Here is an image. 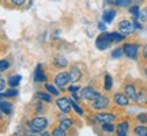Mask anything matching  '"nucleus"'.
Wrapping results in <instances>:
<instances>
[{"label": "nucleus", "instance_id": "c9c22d12", "mask_svg": "<svg viewBox=\"0 0 147 136\" xmlns=\"http://www.w3.org/2000/svg\"><path fill=\"white\" fill-rule=\"evenodd\" d=\"M139 19H140L142 22H147V7L142 11V12H140V16H139Z\"/></svg>", "mask_w": 147, "mask_h": 136}, {"label": "nucleus", "instance_id": "2f4dec72", "mask_svg": "<svg viewBox=\"0 0 147 136\" xmlns=\"http://www.w3.org/2000/svg\"><path fill=\"white\" fill-rule=\"evenodd\" d=\"M101 127H102V129L106 132H113L115 131V127L112 125V123H105V124H101Z\"/></svg>", "mask_w": 147, "mask_h": 136}, {"label": "nucleus", "instance_id": "423d86ee", "mask_svg": "<svg viewBox=\"0 0 147 136\" xmlns=\"http://www.w3.org/2000/svg\"><path fill=\"white\" fill-rule=\"evenodd\" d=\"M71 82V75L68 72H60L56 75V78H55V84L59 86V87H61L63 89L64 86L67 83Z\"/></svg>", "mask_w": 147, "mask_h": 136}, {"label": "nucleus", "instance_id": "79ce46f5", "mask_svg": "<svg viewBox=\"0 0 147 136\" xmlns=\"http://www.w3.org/2000/svg\"><path fill=\"white\" fill-rule=\"evenodd\" d=\"M143 57L147 59V45L144 46V49H143Z\"/></svg>", "mask_w": 147, "mask_h": 136}, {"label": "nucleus", "instance_id": "6e6552de", "mask_svg": "<svg viewBox=\"0 0 147 136\" xmlns=\"http://www.w3.org/2000/svg\"><path fill=\"white\" fill-rule=\"evenodd\" d=\"M56 105H57V108L61 110L63 113H68L69 110H71V108H72L69 98H64V97L57 98V100H56Z\"/></svg>", "mask_w": 147, "mask_h": 136}, {"label": "nucleus", "instance_id": "9d476101", "mask_svg": "<svg viewBox=\"0 0 147 136\" xmlns=\"http://www.w3.org/2000/svg\"><path fill=\"white\" fill-rule=\"evenodd\" d=\"M113 100H115V104L117 105V106H121V108L128 106V104H129V98H128L125 94H120V93H119V94H115Z\"/></svg>", "mask_w": 147, "mask_h": 136}, {"label": "nucleus", "instance_id": "aec40b11", "mask_svg": "<svg viewBox=\"0 0 147 136\" xmlns=\"http://www.w3.org/2000/svg\"><path fill=\"white\" fill-rule=\"evenodd\" d=\"M67 59L63 57V56H57V57L55 59V65L57 68H64V67H67Z\"/></svg>", "mask_w": 147, "mask_h": 136}, {"label": "nucleus", "instance_id": "ea45409f", "mask_svg": "<svg viewBox=\"0 0 147 136\" xmlns=\"http://www.w3.org/2000/svg\"><path fill=\"white\" fill-rule=\"evenodd\" d=\"M142 3H143V0H132V4L139 5V4H142Z\"/></svg>", "mask_w": 147, "mask_h": 136}, {"label": "nucleus", "instance_id": "412c9836", "mask_svg": "<svg viewBox=\"0 0 147 136\" xmlns=\"http://www.w3.org/2000/svg\"><path fill=\"white\" fill-rule=\"evenodd\" d=\"M112 84H113V80H112V76L109 73H105V78H104V89L106 91H109L112 89Z\"/></svg>", "mask_w": 147, "mask_h": 136}, {"label": "nucleus", "instance_id": "a19ab883", "mask_svg": "<svg viewBox=\"0 0 147 136\" xmlns=\"http://www.w3.org/2000/svg\"><path fill=\"white\" fill-rule=\"evenodd\" d=\"M134 25H135V27H136V29H142V26H140V23H139L138 21H134Z\"/></svg>", "mask_w": 147, "mask_h": 136}, {"label": "nucleus", "instance_id": "f704fd0d", "mask_svg": "<svg viewBox=\"0 0 147 136\" xmlns=\"http://www.w3.org/2000/svg\"><path fill=\"white\" fill-rule=\"evenodd\" d=\"M138 121L142 123V124H146L147 123V114L146 113H140V114L138 116Z\"/></svg>", "mask_w": 147, "mask_h": 136}, {"label": "nucleus", "instance_id": "20e7f679", "mask_svg": "<svg viewBox=\"0 0 147 136\" xmlns=\"http://www.w3.org/2000/svg\"><path fill=\"white\" fill-rule=\"evenodd\" d=\"M108 105H109V98L104 97V95H98L97 98H94V100L91 101V108L93 109L102 110V109H105Z\"/></svg>", "mask_w": 147, "mask_h": 136}, {"label": "nucleus", "instance_id": "0eeeda50", "mask_svg": "<svg viewBox=\"0 0 147 136\" xmlns=\"http://www.w3.org/2000/svg\"><path fill=\"white\" fill-rule=\"evenodd\" d=\"M94 120L100 124H105V123H113L116 120V114L113 113H97Z\"/></svg>", "mask_w": 147, "mask_h": 136}, {"label": "nucleus", "instance_id": "72a5a7b5", "mask_svg": "<svg viewBox=\"0 0 147 136\" xmlns=\"http://www.w3.org/2000/svg\"><path fill=\"white\" fill-rule=\"evenodd\" d=\"M78 90H80V87H79V86H76V84H74V86H69V87H68V91L72 95H76Z\"/></svg>", "mask_w": 147, "mask_h": 136}, {"label": "nucleus", "instance_id": "7c9ffc66", "mask_svg": "<svg viewBox=\"0 0 147 136\" xmlns=\"http://www.w3.org/2000/svg\"><path fill=\"white\" fill-rule=\"evenodd\" d=\"M123 55H124L123 48H117V49H115V50L112 52V57H113V59H119V57H121Z\"/></svg>", "mask_w": 147, "mask_h": 136}, {"label": "nucleus", "instance_id": "a211bd4d", "mask_svg": "<svg viewBox=\"0 0 147 136\" xmlns=\"http://www.w3.org/2000/svg\"><path fill=\"white\" fill-rule=\"evenodd\" d=\"M59 127L63 128L64 131H68L69 128L72 127V120L65 118V117H61V118H60V123H59Z\"/></svg>", "mask_w": 147, "mask_h": 136}, {"label": "nucleus", "instance_id": "f8f14e48", "mask_svg": "<svg viewBox=\"0 0 147 136\" xmlns=\"http://www.w3.org/2000/svg\"><path fill=\"white\" fill-rule=\"evenodd\" d=\"M47 75L44 73V71H42V67L41 65H37L36 71H34V80L36 82H38V83H45L47 82Z\"/></svg>", "mask_w": 147, "mask_h": 136}, {"label": "nucleus", "instance_id": "c85d7f7f", "mask_svg": "<svg viewBox=\"0 0 147 136\" xmlns=\"http://www.w3.org/2000/svg\"><path fill=\"white\" fill-rule=\"evenodd\" d=\"M10 68V61L8 60H5V59H3L1 61H0V71L1 72H4V71H7Z\"/></svg>", "mask_w": 147, "mask_h": 136}, {"label": "nucleus", "instance_id": "f3484780", "mask_svg": "<svg viewBox=\"0 0 147 136\" xmlns=\"http://www.w3.org/2000/svg\"><path fill=\"white\" fill-rule=\"evenodd\" d=\"M138 104H147V89H142L138 93V97L135 100Z\"/></svg>", "mask_w": 147, "mask_h": 136}, {"label": "nucleus", "instance_id": "39448f33", "mask_svg": "<svg viewBox=\"0 0 147 136\" xmlns=\"http://www.w3.org/2000/svg\"><path fill=\"white\" fill-rule=\"evenodd\" d=\"M135 25H134V22H129L127 21V19H124V21H121L120 23H119V32L123 33V34H132V33L135 32Z\"/></svg>", "mask_w": 147, "mask_h": 136}, {"label": "nucleus", "instance_id": "c756f323", "mask_svg": "<svg viewBox=\"0 0 147 136\" xmlns=\"http://www.w3.org/2000/svg\"><path fill=\"white\" fill-rule=\"evenodd\" d=\"M132 3V0H116L115 4L117 7H128Z\"/></svg>", "mask_w": 147, "mask_h": 136}, {"label": "nucleus", "instance_id": "4be33fe9", "mask_svg": "<svg viewBox=\"0 0 147 136\" xmlns=\"http://www.w3.org/2000/svg\"><path fill=\"white\" fill-rule=\"evenodd\" d=\"M134 133L139 136H147V127L144 125H138L134 128Z\"/></svg>", "mask_w": 147, "mask_h": 136}, {"label": "nucleus", "instance_id": "9b49d317", "mask_svg": "<svg viewBox=\"0 0 147 136\" xmlns=\"http://www.w3.org/2000/svg\"><path fill=\"white\" fill-rule=\"evenodd\" d=\"M124 94L129 98V100H136V97H138V91H136V87L134 86V84H127L125 87H124Z\"/></svg>", "mask_w": 147, "mask_h": 136}, {"label": "nucleus", "instance_id": "393cba45", "mask_svg": "<svg viewBox=\"0 0 147 136\" xmlns=\"http://www.w3.org/2000/svg\"><path fill=\"white\" fill-rule=\"evenodd\" d=\"M69 101H71V105H72V109L75 110V113L79 116L83 114V110H82V108L78 105V102H76V100H72V98H69Z\"/></svg>", "mask_w": 147, "mask_h": 136}, {"label": "nucleus", "instance_id": "7ed1b4c3", "mask_svg": "<svg viewBox=\"0 0 147 136\" xmlns=\"http://www.w3.org/2000/svg\"><path fill=\"white\" fill-rule=\"evenodd\" d=\"M80 98L82 100H87V101H93L94 98H97L100 93L97 91L93 87H84V89H80Z\"/></svg>", "mask_w": 147, "mask_h": 136}, {"label": "nucleus", "instance_id": "dca6fc26", "mask_svg": "<svg viewBox=\"0 0 147 136\" xmlns=\"http://www.w3.org/2000/svg\"><path fill=\"white\" fill-rule=\"evenodd\" d=\"M116 16V11L115 10H105L104 14H102V21L105 23H110V22L115 19Z\"/></svg>", "mask_w": 147, "mask_h": 136}, {"label": "nucleus", "instance_id": "4468645a", "mask_svg": "<svg viewBox=\"0 0 147 136\" xmlns=\"http://www.w3.org/2000/svg\"><path fill=\"white\" fill-rule=\"evenodd\" d=\"M106 34V38L109 40L110 42H121L125 40V34H123V33H105Z\"/></svg>", "mask_w": 147, "mask_h": 136}, {"label": "nucleus", "instance_id": "b1692460", "mask_svg": "<svg viewBox=\"0 0 147 136\" xmlns=\"http://www.w3.org/2000/svg\"><path fill=\"white\" fill-rule=\"evenodd\" d=\"M129 12H131V15L135 18V19H139V16H140V10H139V5L134 4L132 7H129Z\"/></svg>", "mask_w": 147, "mask_h": 136}, {"label": "nucleus", "instance_id": "e433bc0d", "mask_svg": "<svg viewBox=\"0 0 147 136\" xmlns=\"http://www.w3.org/2000/svg\"><path fill=\"white\" fill-rule=\"evenodd\" d=\"M25 1H26V0H11V3H12L14 5H18V7L23 5L25 4Z\"/></svg>", "mask_w": 147, "mask_h": 136}, {"label": "nucleus", "instance_id": "6ab92c4d", "mask_svg": "<svg viewBox=\"0 0 147 136\" xmlns=\"http://www.w3.org/2000/svg\"><path fill=\"white\" fill-rule=\"evenodd\" d=\"M0 108H1V113L3 114H8V113H11V110H12L10 102H7L4 100H1V102H0Z\"/></svg>", "mask_w": 147, "mask_h": 136}, {"label": "nucleus", "instance_id": "ddd939ff", "mask_svg": "<svg viewBox=\"0 0 147 136\" xmlns=\"http://www.w3.org/2000/svg\"><path fill=\"white\" fill-rule=\"evenodd\" d=\"M128 128H129V123L128 121H121L116 127V132L119 136H125L128 133Z\"/></svg>", "mask_w": 147, "mask_h": 136}, {"label": "nucleus", "instance_id": "5701e85b", "mask_svg": "<svg viewBox=\"0 0 147 136\" xmlns=\"http://www.w3.org/2000/svg\"><path fill=\"white\" fill-rule=\"evenodd\" d=\"M22 76L21 75H12L10 79H8V84H10L11 87H16L18 84H19V82H21Z\"/></svg>", "mask_w": 147, "mask_h": 136}, {"label": "nucleus", "instance_id": "a878e982", "mask_svg": "<svg viewBox=\"0 0 147 136\" xmlns=\"http://www.w3.org/2000/svg\"><path fill=\"white\" fill-rule=\"evenodd\" d=\"M37 97L40 98V100L42 101V102H51L52 101V94L49 93V94H45V93H37Z\"/></svg>", "mask_w": 147, "mask_h": 136}, {"label": "nucleus", "instance_id": "bb28decb", "mask_svg": "<svg viewBox=\"0 0 147 136\" xmlns=\"http://www.w3.org/2000/svg\"><path fill=\"white\" fill-rule=\"evenodd\" d=\"M16 95H18V90H15V87H12V89L1 93V97H7V98H10V97H16Z\"/></svg>", "mask_w": 147, "mask_h": 136}, {"label": "nucleus", "instance_id": "f257e3e1", "mask_svg": "<svg viewBox=\"0 0 147 136\" xmlns=\"http://www.w3.org/2000/svg\"><path fill=\"white\" fill-rule=\"evenodd\" d=\"M48 127V120L42 116H36L32 121L27 123V128L30 129V132H42Z\"/></svg>", "mask_w": 147, "mask_h": 136}, {"label": "nucleus", "instance_id": "4c0bfd02", "mask_svg": "<svg viewBox=\"0 0 147 136\" xmlns=\"http://www.w3.org/2000/svg\"><path fill=\"white\" fill-rule=\"evenodd\" d=\"M4 87H5V79L1 78L0 79V89H1V93L4 91Z\"/></svg>", "mask_w": 147, "mask_h": 136}, {"label": "nucleus", "instance_id": "37998d69", "mask_svg": "<svg viewBox=\"0 0 147 136\" xmlns=\"http://www.w3.org/2000/svg\"><path fill=\"white\" fill-rule=\"evenodd\" d=\"M115 1H116V0H105V3H106V4H113Z\"/></svg>", "mask_w": 147, "mask_h": 136}, {"label": "nucleus", "instance_id": "58836bf2", "mask_svg": "<svg viewBox=\"0 0 147 136\" xmlns=\"http://www.w3.org/2000/svg\"><path fill=\"white\" fill-rule=\"evenodd\" d=\"M98 29H100V30H102V32H104V30H106L105 22H100V23H98Z\"/></svg>", "mask_w": 147, "mask_h": 136}, {"label": "nucleus", "instance_id": "c03bdc74", "mask_svg": "<svg viewBox=\"0 0 147 136\" xmlns=\"http://www.w3.org/2000/svg\"><path fill=\"white\" fill-rule=\"evenodd\" d=\"M36 109H37V112H40V110H42V106H41V105H37Z\"/></svg>", "mask_w": 147, "mask_h": 136}, {"label": "nucleus", "instance_id": "473e14b6", "mask_svg": "<svg viewBox=\"0 0 147 136\" xmlns=\"http://www.w3.org/2000/svg\"><path fill=\"white\" fill-rule=\"evenodd\" d=\"M52 135L53 136H64V135H65V131H64L63 128L57 127V128H55V129L52 131Z\"/></svg>", "mask_w": 147, "mask_h": 136}, {"label": "nucleus", "instance_id": "cd10ccee", "mask_svg": "<svg viewBox=\"0 0 147 136\" xmlns=\"http://www.w3.org/2000/svg\"><path fill=\"white\" fill-rule=\"evenodd\" d=\"M45 89H47V91H49L52 95H59V94H60V91H59L55 86H52V84H49V83L45 84Z\"/></svg>", "mask_w": 147, "mask_h": 136}, {"label": "nucleus", "instance_id": "2eb2a0df", "mask_svg": "<svg viewBox=\"0 0 147 136\" xmlns=\"http://www.w3.org/2000/svg\"><path fill=\"white\" fill-rule=\"evenodd\" d=\"M69 75H71V82H72V83H75V82L80 80V78H82V72H80V69H79L78 67H72V68H71Z\"/></svg>", "mask_w": 147, "mask_h": 136}, {"label": "nucleus", "instance_id": "1a4fd4ad", "mask_svg": "<svg viewBox=\"0 0 147 136\" xmlns=\"http://www.w3.org/2000/svg\"><path fill=\"white\" fill-rule=\"evenodd\" d=\"M110 41L106 38V34L105 33H102L100 37H97V40H95V45H97V48L100 49V50H104V49H106V48L109 46Z\"/></svg>", "mask_w": 147, "mask_h": 136}, {"label": "nucleus", "instance_id": "f03ea898", "mask_svg": "<svg viewBox=\"0 0 147 136\" xmlns=\"http://www.w3.org/2000/svg\"><path fill=\"white\" fill-rule=\"evenodd\" d=\"M139 44H129V42H127L125 45L123 46V50H124V55H125L129 59H136L138 56V52H139Z\"/></svg>", "mask_w": 147, "mask_h": 136}]
</instances>
